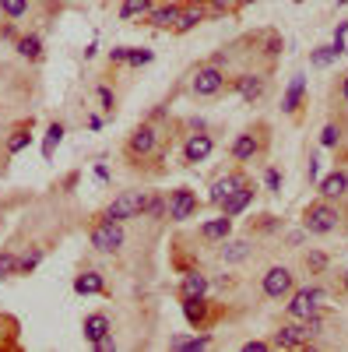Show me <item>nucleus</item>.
Masks as SVG:
<instances>
[{
	"instance_id": "6ab92c4d",
	"label": "nucleus",
	"mask_w": 348,
	"mask_h": 352,
	"mask_svg": "<svg viewBox=\"0 0 348 352\" xmlns=\"http://www.w3.org/2000/svg\"><path fill=\"white\" fill-rule=\"evenodd\" d=\"M74 292L78 296H99V292H106V278L99 272H81L74 278Z\"/></svg>"
},
{
	"instance_id": "9b49d317",
	"label": "nucleus",
	"mask_w": 348,
	"mask_h": 352,
	"mask_svg": "<svg viewBox=\"0 0 348 352\" xmlns=\"http://www.w3.org/2000/svg\"><path fill=\"white\" fill-rule=\"evenodd\" d=\"M232 88H236V96L243 99V102H260L264 99V92H268V74H240L236 81H232Z\"/></svg>"
},
{
	"instance_id": "e433bc0d",
	"label": "nucleus",
	"mask_w": 348,
	"mask_h": 352,
	"mask_svg": "<svg viewBox=\"0 0 348 352\" xmlns=\"http://www.w3.org/2000/svg\"><path fill=\"white\" fill-rule=\"evenodd\" d=\"M8 275H18V257L14 254H0V278H8Z\"/></svg>"
},
{
	"instance_id": "a18cd8bd",
	"label": "nucleus",
	"mask_w": 348,
	"mask_h": 352,
	"mask_svg": "<svg viewBox=\"0 0 348 352\" xmlns=\"http://www.w3.org/2000/svg\"><path fill=\"white\" fill-rule=\"evenodd\" d=\"M271 349V342H246L243 345V352H268Z\"/></svg>"
},
{
	"instance_id": "ddd939ff",
	"label": "nucleus",
	"mask_w": 348,
	"mask_h": 352,
	"mask_svg": "<svg viewBox=\"0 0 348 352\" xmlns=\"http://www.w3.org/2000/svg\"><path fill=\"white\" fill-rule=\"evenodd\" d=\"M253 194H257V190H253V184H243L240 190H232V194H229V197L218 204V208H222V215H225V219H236V215H243V212L250 208Z\"/></svg>"
},
{
	"instance_id": "a19ab883",
	"label": "nucleus",
	"mask_w": 348,
	"mask_h": 352,
	"mask_svg": "<svg viewBox=\"0 0 348 352\" xmlns=\"http://www.w3.org/2000/svg\"><path fill=\"white\" fill-rule=\"evenodd\" d=\"M127 53H130V46H113L109 50V60L113 64H127Z\"/></svg>"
},
{
	"instance_id": "c756f323",
	"label": "nucleus",
	"mask_w": 348,
	"mask_h": 352,
	"mask_svg": "<svg viewBox=\"0 0 348 352\" xmlns=\"http://www.w3.org/2000/svg\"><path fill=\"white\" fill-rule=\"evenodd\" d=\"M60 141H64V124L53 120L49 131H46V141H43V159H46V162L53 159V152H56V144H60Z\"/></svg>"
},
{
	"instance_id": "f3484780",
	"label": "nucleus",
	"mask_w": 348,
	"mask_h": 352,
	"mask_svg": "<svg viewBox=\"0 0 348 352\" xmlns=\"http://www.w3.org/2000/svg\"><path fill=\"white\" fill-rule=\"evenodd\" d=\"M316 187H321V197H327V201L345 197V194H348V173H345V169H334V173H327Z\"/></svg>"
},
{
	"instance_id": "aec40b11",
	"label": "nucleus",
	"mask_w": 348,
	"mask_h": 352,
	"mask_svg": "<svg viewBox=\"0 0 348 352\" xmlns=\"http://www.w3.org/2000/svg\"><path fill=\"white\" fill-rule=\"evenodd\" d=\"M180 8H183V4H162V8H152L148 14H144V21L155 25V28H172V25H176V18H180Z\"/></svg>"
},
{
	"instance_id": "1a4fd4ad",
	"label": "nucleus",
	"mask_w": 348,
	"mask_h": 352,
	"mask_svg": "<svg viewBox=\"0 0 348 352\" xmlns=\"http://www.w3.org/2000/svg\"><path fill=\"white\" fill-rule=\"evenodd\" d=\"M232 159L236 162H253L260 152H264V127H250V131H243V134H236V141H232Z\"/></svg>"
},
{
	"instance_id": "ea45409f",
	"label": "nucleus",
	"mask_w": 348,
	"mask_h": 352,
	"mask_svg": "<svg viewBox=\"0 0 348 352\" xmlns=\"http://www.w3.org/2000/svg\"><path fill=\"white\" fill-rule=\"evenodd\" d=\"M264 184H268L271 194H281V173H278V169H268V173H264Z\"/></svg>"
},
{
	"instance_id": "2eb2a0df",
	"label": "nucleus",
	"mask_w": 348,
	"mask_h": 352,
	"mask_svg": "<svg viewBox=\"0 0 348 352\" xmlns=\"http://www.w3.org/2000/svg\"><path fill=\"white\" fill-rule=\"evenodd\" d=\"M205 18H208V4L194 0V4H183V8H180V18H176V25H172V28L183 36V32H190V28H197Z\"/></svg>"
},
{
	"instance_id": "79ce46f5",
	"label": "nucleus",
	"mask_w": 348,
	"mask_h": 352,
	"mask_svg": "<svg viewBox=\"0 0 348 352\" xmlns=\"http://www.w3.org/2000/svg\"><path fill=\"white\" fill-rule=\"evenodd\" d=\"M306 264H310V268H313V272H324V268H327V257H324V254H316V250H313V254L306 257Z\"/></svg>"
},
{
	"instance_id": "7c9ffc66",
	"label": "nucleus",
	"mask_w": 348,
	"mask_h": 352,
	"mask_svg": "<svg viewBox=\"0 0 348 352\" xmlns=\"http://www.w3.org/2000/svg\"><path fill=\"white\" fill-rule=\"evenodd\" d=\"M39 261H43V247H32L25 257H18V275H28V272H36L39 268Z\"/></svg>"
},
{
	"instance_id": "9d476101",
	"label": "nucleus",
	"mask_w": 348,
	"mask_h": 352,
	"mask_svg": "<svg viewBox=\"0 0 348 352\" xmlns=\"http://www.w3.org/2000/svg\"><path fill=\"white\" fill-rule=\"evenodd\" d=\"M215 152V138L205 131H194L183 141V166H197V162H208V155Z\"/></svg>"
},
{
	"instance_id": "f704fd0d",
	"label": "nucleus",
	"mask_w": 348,
	"mask_h": 352,
	"mask_svg": "<svg viewBox=\"0 0 348 352\" xmlns=\"http://www.w3.org/2000/svg\"><path fill=\"white\" fill-rule=\"evenodd\" d=\"M99 106H102V113L113 116V109H116V96H113V88H109V85H99Z\"/></svg>"
},
{
	"instance_id": "c03bdc74",
	"label": "nucleus",
	"mask_w": 348,
	"mask_h": 352,
	"mask_svg": "<svg viewBox=\"0 0 348 352\" xmlns=\"http://www.w3.org/2000/svg\"><path fill=\"white\" fill-rule=\"evenodd\" d=\"M95 349H99V352H113V349H116V342H113V331H109V335H102V338L95 342Z\"/></svg>"
},
{
	"instance_id": "7ed1b4c3",
	"label": "nucleus",
	"mask_w": 348,
	"mask_h": 352,
	"mask_svg": "<svg viewBox=\"0 0 348 352\" xmlns=\"http://www.w3.org/2000/svg\"><path fill=\"white\" fill-rule=\"evenodd\" d=\"M89 240H92V247L99 250V254H116L124 247V240H127V232H124V222H113V219H99L95 226H92V232H89Z\"/></svg>"
},
{
	"instance_id": "f8f14e48",
	"label": "nucleus",
	"mask_w": 348,
	"mask_h": 352,
	"mask_svg": "<svg viewBox=\"0 0 348 352\" xmlns=\"http://www.w3.org/2000/svg\"><path fill=\"white\" fill-rule=\"evenodd\" d=\"M180 307H183V317L190 328H205L208 317H211V307H208V296H180Z\"/></svg>"
},
{
	"instance_id": "72a5a7b5",
	"label": "nucleus",
	"mask_w": 348,
	"mask_h": 352,
	"mask_svg": "<svg viewBox=\"0 0 348 352\" xmlns=\"http://www.w3.org/2000/svg\"><path fill=\"white\" fill-rule=\"evenodd\" d=\"M0 11L8 18H21V14H28V0H0Z\"/></svg>"
},
{
	"instance_id": "49530a36",
	"label": "nucleus",
	"mask_w": 348,
	"mask_h": 352,
	"mask_svg": "<svg viewBox=\"0 0 348 352\" xmlns=\"http://www.w3.org/2000/svg\"><path fill=\"white\" fill-rule=\"evenodd\" d=\"M310 180H313V184L321 180V159H316V155L310 159Z\"/></svg>"
},
{
	"instance_id": "603ef678",
	"label": "nucleus",
	"mask_w": 348,
	"mask_h": 352,
	"mask_svg": "<svg viewBox=\"0 0 348 352\" xmlns=\"http://www.w3.org/2000/svg\"><path fill=\"white\" fill-rule=\"evenodd\" d=\"M341 282H345V289H348V272H345V278H341Z\"/></svg>"
},
{
	"instance_id": "de8ad7c7",
	"label": "nucleus",
	"mask_w": 348,
	"mask_h": 352,
	"mask_svg": "<svg viewBox=\"0 0 348 352\" xmlns=\"http://www.w3.org/2000/svg\"><path fill=\"white\" fill-rule=\"evenodd\" d=\"M345 32H348V21H338V28H334V39H345Z\"/></svg>"
},
{
	"instance_id": "5701e85b",
	"label": "nucleus",
	"mask_w": 348,
	"mask_h": 352,
	"mask_svg": "<svg viewBox=\"0 0 348 352\" xmlns=\"http://www.w3.org/2000/svg\"><path fill=\"white\" fill-rule=\"evenodd\" d=\"M229 232H232V219H225V215H218V219H211V222L200 226V236H205L208 243H222Z\"/></svg>"
},
{
	"instance_id": "a211bd4d",
	"label": "nucleus",
	"mask_w": 348,
	"mask_h": 352,
	"mask_svg": "<svg viewBox=\"0 0 348 352\" xmlns=\"http://www.w3.org/2000/svg\"><path fill=\"white\" fill-rule=\"evenodd\" d=\"M345 50H348L345 39H334V43H327V46H316V50L310 53V64H313V67H331Z\"/></svg>"
},
{
	"instance_id": "20e7f679",
	"label": "nucleus",
	"mask_w": 348,
	"mask_h": 352,
	"mask_svg": "<svg viewBox=\"0 0 348 352\" xmlns=\"http://www.w3.org/2000/svg\"><path fill=\"white\" fill-rule=\"evenodd\" d=\"M327 300V292L321 289V285H306V289H292L288 292V317L292 320H303V317H310L313 310H321V303Z\"/></svg>"
},
{
	"instance_id": "cd10ccee",
	"label": "nucleus",
	"mask_w": 348,
	"mask_h": 352,
	"mask_svg": "<svg viewBox=\"0 0 348 352\" xmlns=\"http://www.w3.org/2000/svg\"><path fill=\"white\" fill-rule=\"evenodd\" d=\"M152 8H155L152 0H124V4H120V18L124 21H134V18H144Z\"/></svg>"
},
{
	"instance_id": "c9c22d12",
	"label": "nucleus",
	"mask_w": 348,
	"mask_h": 352,
	"mask_svg": "<svg viewBox=\"0 0 348 352\" xmlns=\"http://www.w3.org/2000/svg\"><path fill=\"white\" fill-rule=\"evenodd\" d=\"M338 141H341V127H338V124H327V127L321 131V144H324V148H334Z\"/></svg>"
},
{
	"instance_id": "37998d69",
	"label": "nucleus",
	"mask_w": 348,
	"mask_h": 352,
	"mask_svg": "<svg viewBox=\"0 0 348 352\" xmlns=\"http://www.w3.org/2000/svg\"><path fill=\"white\" fill-rule=\"evenodd\" d=\"M268 56H278L281 53V36H268V50H264Z\"/></svg>"
},
{
	"instance_id": "8fccbe9b",
	"label": "nucleus",
	"mask_w": 348,
	"mask_h": 352,
	"mask_svg": "<svg viewBox=\"0 0 348 352\" xmlns=\"http://www.w3.org/2000/svg\"><path fill=\"white\" fill-rule=\"evenodd\" d=\"M341 99H345V102H348V78H345V81H341Z\"/></svg>"
},
{
	"instance_id": "58836bf2",
	"label": "nucleus",
	"mask_w": 348,
	"mask_h": 352,
	"mask_svg": "<svg viewBox=\"0 0 348 352\" xmlns=\"http://www.w3.org/2000/svg\"><path fill=\"white\" fill-rule=\"evenodd\" d=\"M144 215H148V219H165V197H148Z\"/></svg>"
},
{
	"instance_id": "412c9836",
	"label": "nucleus",
	"mask_w": 348,
	"mask_h": 352,
	"mask_svg": "<svg viewBox=\"0 0 348 352\" xmlns=\"http://www.w3.org/2000/svg\"><path fill=\"white\" fill-rule=\"evenodd\" d=\"M303 92H306V78H303V74H296L292 81H288L285 96H281V109H285V113H296V109H299V102H303Z\"/></svg>"
},
{
	"instance_id": "dca6fc26",
	"label": "nucleus",
	"mask_w": 348,
	"mask_h": 352,
	"mask_svg": "<svg viewBox=\"0 0 348 352\" xmlns=\"http://www.w3.org/2000/svg\"><path fill=\"white\" fill-rule=\"evenodd\" d=\"M271 345H275V349H303V345H310V338H306L303 324H281V328L275 331Z\"/></svg>"
},
{
	"instance_id": "4be33fe9",
	"label": "nucleus",
	"mask_w": 348,
	"mask_h": 352,
	"mask_svg": "<svg viewBox=\"0 0 348 352\" xmlns=\"http://www.w3.org/2000/svg\"><path fill=\"white\" fill-rule=\"evenodd\" d=\"M81 331H84V338L95 345L102 335L113 331V324H109V317H106V314H89V317H84V328H81Z\"/></svg>"
},
{
	"instance_id": "b1692460",
	"label": "nucleus",
	"mask_w": 348,
	"mask_h": 352,
	"mask_svg": "<svg viewBox=\"0 0 348 352\" xmlns=\"http://www.w3.org/2000/svg\"><path fill=\"white\" fill-rule=\"evenodd\" d=\"M180 296H208V278L200 272H187L180 282Z\"/></svg>"
},
{
	"instance_id": "39448f33",
	"label": "nucleus",
	"mask_w": 348,
	"mask_h": 352,
	"mask_svg": "<svg viewBox=\"0 0 348 352\" xmlns=\"http://www.w3.org/2000/svg\"><path fill=\"white\" fill-rule=\"evenodd\" d=\"M197 208H200V201H197V194H194L190 187H176V190H169V197H165V215H169L172 222L194 219Z\"/></svg>"
},
{
	"instance_id": "2f4dec72",
	"label": "nucleus",
	"mask_w": 348,
	"mask_h": 352,
	"mask_svg": "<svg viewBox=\"0 0 348 352\" xmlns=\"http://www.w3.org/2000/svg\"><path fill=\"white\" fill-rule=\"evenodd\" d=\"M303 331H306V338L313 342L316 335L324 331V314H321V310H313L310 317H303Z\"/></svg>"
},
{
	"instance_id": "c85d7f7f",
	"label": "nucleus",
	"mask_w": 348,
	"mask_h": 352,
	"mask_svg": "<svg viewBox=\"0 0 348 352\" xmlns=\"http://www.w3.org/2000/svg\"><path fill=\"white\" fill-rule=\"evenodd\" d=\"M211 345V335H197V338H183L176 335L169 342V349H176V352H197V349H208Z\"/></svg>"
},
{
	"instance_id": "f257e3e1",
	"label": "nucleus",
	"mask_w": 348,
	"mask_h": 352,
	"mask_svg": "<svg viewBox=\"0 0 348 352\" xmlns=\"http://www.w3.org/2000/svg\"><path fill=\"white\" fill-rule=\"evenodd\" d=\"M338 226H341V212L334 208L327 197L313 201L310 208L303 212V229L310 232V236H327V232H334Z\"/></svg>"
},
{
	"instance_id": "4468645a",
	"label": "nucleus",
	"mask_w": 348,
	"mask_h": 352,
	"mask_svg": "<svg viewBox=\"0 0 348 352\" xmlns=\"http://www.w3.org/2000/svg\"><path fill=\"white\" fill-rule=\"evenodd\" d=\"M243 184H250L243 173H225V176H218V180L211 184V194H208V201H211L215 208H218V204H222V201H225L232 190H240Z\"/></svg>"
},
{
	"instance_id": "393cba45",
	"label": "nucleus",
	"mask_w": 348,
	"mask_h": 352,
	"mask_svg": "<svg viewBox=\"0 0 348 352\" xmlns=\"http://www.w3.org/2000/svg\"><path fill=\"white\" fill-rule=\"evenodd\" d=\"M250 257V247H246V240H222V261L225 264H240V261H246Z\"/></svg>"
},
{
	"instance_id": "a878e982",
	"label": "nucleus",
	"mask_w": 348,
	"mask_h": 352,
	"mask_svg": "<svg viewBox=\"0 0 348 352\" xmlns=\"http://www.w3.org/2000/svg\"><path fill=\"white\" fill-rule=\"evenodd\" d=\"M28 144H32V120L11 131V138H8V152H11V155H18V152H25V148H28Z\"/></svg>"
},
{
	"instance_id": "864d4df0",
	"label": "nucleus",
	"mask_w": 348,
	"mask_h": 352,
	"mask_svg": "<svg viewBox=\"0 0 348 352\" xmlns=\"http://www.w3.org/2000/svg\"><path fill=\"white\" fill-rule=\"evenodd\" d=\"M345 4H348V0H338V8H345Z\"/></svg>"
},
{
	"instance_id": "423d86ee",
	"label": "nucleus",
	"mask_w": 348,
	"mask_h": 352,
	"mask_svg": "<svg viewBox=\"0 0 348 352\" xmlns=\"http://www.w3.org/2000/svg\"><path fill=\"white\" fill-rule=\"evenodd\" d=\"M159 141H162V134H159L155 124H141V127L130 134V141H127V155H130L134 162H137V159H148V155L159 152Z\"/></svg>"
},
{
	"instance_id": "4c0bfd02",
	"label": "nucleus",
	"mask_w": 348,
	"mask_h": 352,
	"mask_svg": "<svg viewBox=\"0 0 348 352\" xmlns=\"http://www.w3.org/2000/svg\"><path fill=\"white\" fill-rule=\"evenodd\" d=\"M236 8V0H208V14H232Z\"/></svg>"
},
{
	"instance_id": "bb28decb",
	"label": "nucleus",
	"mask_w": 348,
	"mask_h": 352,
	"mask_svg": "<svg viewBox=\"0 0 348 352\" xmlns=\"http://www.w3.org/2000/svg\"><path fill=\"white\" fill-rule=\"evenodd\" d=\"M14 50L25 56V60H39L43 56V39L39 36H21V39H14Z\"/></svg>"
},
{
	"instance_id": "3c124183",
	"label": "nucleus",
	"mask_w": 348,
	"mask_h": 352,
	"mask_svg": "<svg viewBox=\"0 0 348 352\" xmlns=\"http://www.w3.org/2000/svg\"><path fill=\"white\" fill-rule=\"evenodd\" d=\"M236 4H240V8H246V4H257V0H236Z\"/></svg>"
},
{
	"instance_id": "6e6552de",
	"label": "nucleus",
	"mask_w": 348,
	"mask_h": 352,
	"mask_svg": "<svg viewBox=\"0 0 348 352\" xmlns=\"http://www.w3.org/2000/svg\"><path fill=\"white\" fill-rule=\"evenodd\" d=\"M260 289H264L268 300H285L288 292L296 289V278H292V272H288L285 264H275V268H268L264 278H260Z\"/></svg>"
},
{
	"instance_id": "f03ea898",
	"label": "nucleus",
	"mask_w": 348,
	"mask_h": 352,
	"mask_svg": "<svg viewBox=\"0 0 348 352\" xmlns=\"http://www.w3.org/2000/svg\"><path fill=\"white\" fill-rule=\"evenodd\" d=\"M148 208V194L144 190H124L120 197H113V204L102 212V219H113V222H127V219H137Z\"/></svg>"
},
{
	"instance_id": "0eeeda50",
	"label": "nucleus",
	"mask_w": 348,
	"mask_h": 352,
	"mask_svg": "<svg viewBox=\"0 0 348 352\" xmlns=\"http://www.w3.org/2000/svg\"><path fill=\"white\" fill-rule=\"evenodd\" d=\"M190 88H194V96H200V99L218 96L222 88H225V74H222V67H218V64H200V67L194 71Z\"/></svg>"
},
{
	"instance_id": "473e14b6",
	"label": "nucleus",
	"mask_w": 348,
	"mask_h": 352,
	"mask_svg": "<svg viewBox=\"0 0 348 352\" xmlns=\"http://www.w3.org/2000/svg\"><path fill=\"white\" fill-rule=\"evenodd\" d=\"M152 60H155V53L144 50V46H141V50L130 46V53H127V64H130V67H144V64H152Z\"/></svg>"
},
{
	"instance_id": "09e8293b",
	"label": "nucleus",
	"mask_w": 348,
	"mask_h": 352,
	"mask_svg": "<svg viewBox=\"0 0 348 352\" xmlns=\"http://www.w3.org/2000/svg\"><path fill=\"white\" fill-rule=\"evenodd\" d=\"M95 176H99V180H102V184H106V180H109V169H106V166H102V162H99V166H95Z\"/></svg>"
}]
</instances>
